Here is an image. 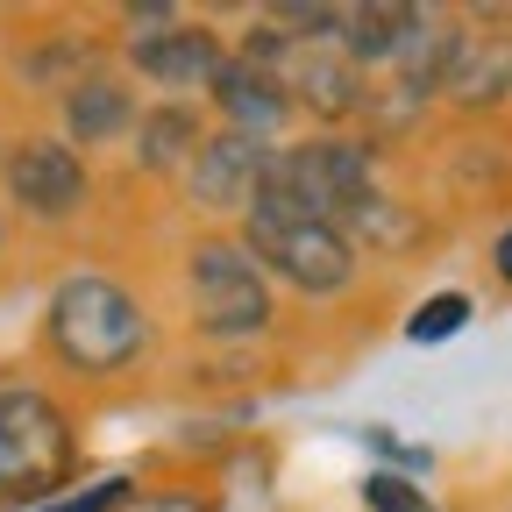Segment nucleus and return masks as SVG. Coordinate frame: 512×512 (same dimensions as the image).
Returning a JSON list of instances; mask_svg holds the SVG:
<instances>
[{"label": "nucleus", "mask_w": 512, "mask_h": 512, "mask_svg": "<svg viewBox=\"0 0 512 512\" xmlns=\"http://www.w3.org/2000/svg\"><path fill=\"white\" fill-rule=\"evenodd\" d=\"M43 356L64 377H79V384L128 377L150 356V313H143V299L121 278L72 271V278H57L50 299H43Z\"/></svg>", "instance_id": "obj_1"}, {"label": "nucleus", "mask_w": 512, "mask_h": 512, "mask_svg": "<svg viewBox=\"0 0 512 512\" xmlns=\"http://www.w3.org/2000/svg\"><path fill=\"white\" fill-rule=\"evenodd\" d=\"M370 143L356 136H306V143H278L271 150V171H264V192H256L249 214H306V221H335L349 228L377 192V171H370Z\"/></svg>", "instance_id": "obj_2"}, {"label": "nucleus", "mask_w": 512, "mask_h": 512, "mask_svg": "<svg viewBox=\"0 0 512 512\" xmlns=\"http://www.w3.org/2000/svg\"><path fill=\"white\" fill-rule=\"evenodd\" d=\"M79 427L43 384H0V512H29L72 491Z\"/></svg>", "instance_id": "obj_3"}, {"label": "nucleus", "mask_w": 512, "mask_h": 512, "mask_svg": "<svg viewBox=\"0 0 512 512\" xmlns=\"http://www.w3.org/2000/svg\"><path fill=\"white\" fill-rule=\"evenodd\" d=\"M185 306L207 342H256L278 320V292L242 235H200L185 249Z\"/></svg>", "instance_id": "obj_4"}, {"label": "nucleus", "mask_w": 512, "mask_h": 512, "mask_svg": "<svg viewBox=\"0 0 512 512\" xmlns=\"http://www.w3.org/2000/svg\"><path fill=\"white\" fill-rule=\"evenodd\" d=\"M242 249L264 264V278L306 292V299H335L356 285V242L335 221H306V214H242Z\"/></svg>", "instance_id": "obj_5"}, {"label": "nucleus", "mask_w": 512, "mask_h": 512, "mask_svg": "<svg viewBox=\"0 0 512 512\" xmlns=\"http://www.w3.org/2000/svg\"><path fill=\"white\" fill-rule=\"evenodd\" d=\"M0 192H8V207L57 228V221H79L86 200H93V171L86 157L64 143V136H43V128H29V136H15L8 150H0Z\"/></svg>", "instance_id": "obj_6"}, {"label": "nucleus", "mask_w": 512, "mask_h": 512, "mask_svg": "<svg viewBox=\"0 0 512 512\" xmlns=\"http://www.w3.org/2000/svg\"><path fill=\"white\" fill-rule=\"evenodd\" d=\"M264 171H271V143L256 136H235V128H214L200 143V157L185 164V200L200 214H249L256 192H264Z\"/></svg>", "instance_id": "obj_7"}, {"label": "nucleus", "mask_w": 512, "mask_h": 512, "mask_svg": "<svg viewBox=\"0 0 512 512\" xmlns=\"http://www.w3.org/2000/svg\"><path fill=\"white\" fill-rule=\"evenodd\" d=\"M207 100L221 107V128H235V136H256V143H271V150H278V136H285L292 114H299L285 72H271V64H256V57H242V50H228L221 79L207 86Z\"/></svg>", "instance_id": "obj_8"}, {"label": "nucleus", "mask_w": 512, "mask_h": 512, "mask_svg": "<svg viewBox=\"0 0 512 512\" xmlns=\"http://www.w3.org/2000/svg\"><path fill=\"white\" fill-rule=\"evenodd\" d=\"M128 64H136V79H150L157 93H207L228 64V43L200 22H171L157 36H128Z\"/></svg>", "instance_id": "obj_9"}, {"label": "nucleus", "mask_w": 512, "mask_h": 512, "mask_svg": "<svg viewBox=\"0 0 512 512\" xmlns=\"http://www.w3.org/2000/svg\"><path fill=\"white\" fill-rule=\"evenodd\" d=\"M285 72V86H292V107L299 114H313V121H349V114H363V100H370V79H363V64L328 36V43H292V57L278 64Z\"/></svg>", "instance_id": "obj_10"}, {"label": "nucleus", "mask_w": 512, "mask_h": 512, "mask_svg": "<svg viewBox=\"0 0 512 512\" xmlns=\"http://www.w3.org/2000/svg\"><path fill=\"white\" fill-rule=\"evenodd\" d=\"M64 100V143H72L79 157L86 150H107V143H121V136H136V121H143V107H136V86H128L121 72H86L72 93H57Z\"/></svg>", "instance_id": "obj_11"}, {"label": "nucleus", "mask_w": 512, "mask_h": 512, "mask_svg": "<svg viewBox=\"0 0 512 512\" xmlns=\"http://www.w3.org/2000/svg\"><path fill=\"white\" fill-rule=\"evenodd\" d=\"M441 100H456V107H470V114L512 100V29H463Z\"/></svg>", "instance_id": "obj_12"}, {"label": "nucleus", "mask_w": 512, "mask_h": 512, "mask_svg": "<svg viewBox=\"0 0 512 512\" xmlns=\"http://www.w3.org/2000/svg\"><path fill=\"white\" fill-rule=\"evenodd\" d=\"M420 22H427V8H406V0H356V8H342L335 43L370 72V64H399V50L420 36Z\"/></svg>", "instance_id": "obj_13"}, {"label": "nucleus", "mask_w": 512, "mask_h": 512, "mask_svg": "<svg viewBox=\"0 0 512 512\" xmlns=\"http://www.w3.org/2000/svg\"><path fill=\"white\" fill-rule=\"evenodd\" d=\"M136 164L150 171V178H178L192 157H200V143H207V128H200V107L192 100H157L143 121H136Z\"/></svg>", "instance_id": "obj_14"}, {"label": "nucleus", "mask_w": 512, "mask_h": 512, "mask_svg": "<svg viewBox=\"0 0 512 512\" xmlns=\"http://www.w3.org/2000/svg\"><path fill=\"white\" fill-rule=\"evenodd\" d=\"M470 313H477L470 292H427V299L406 313V342H413V349H434V342H448V335H463Z\"/></svg>", "instance_id": "obj_15"}, {"label": "nucleus", "mask_w": 512, "mask_h": 512, "mask_svg": "<svg viewBox=\"0 0 512 512\" xmlns=\"http://www.w3.org/2000/svg\"><path fill=\"white\" fill-rule=\"evenodd\" d=\"M128 498H136V477H128V470H107V477L72 484V491H57V498L29 505V512H121Z\"/></svg>", "instance_id": "obj_16"}, {"label": "nucleus", "mask_w": 512, "mask_h": 512, "mask_svg": "<svg viewBox=\"0 0 512 512\" xmlns=\"http://www.w3.org/2000/svg\"><path fill=\"white\" fill-rule=\"evenodd\" d=\"M363 505L370 512H434V498L420 491V477H399V470H370L363 477Z\"/></svg>", "instance_id": "obj_17"}, {"label": "nucleus", "mask_w": 512, "mask_h": 512, "mask_svg": "<svg viewBox=\"0 0 512 512\" xmlns=\"http://www.w3.org/2000/svg\"><path fill=\"white\" fill-rule=\"evenodd\" d=\"M363 448H370V456H384V470H399V477H427V470H434L427 448H420V441H399L392 427H363Z\"/></svg>", "instance_id": "obj_18"}, {"label": "nucleus", "mask_w": 512, "mask_h": 512, "mask_svg": "<svg viewBox=\"0 0 512 512\" xmlns=\"http://www.w3.org/2000/svg\"><path fill=\"white\" fill-rule=\"evenodd\" d=\"M121 512H214V498L192 491V484H164V491H136Z\"/></svg>", "instance_id": "obj_19"}, {"label": "nucleus", "mask_w": 512, "mask_h": 512, "mask_svg": "<svg viewBox=\"0 0 512 512\" xmlns=\"http://www.w3.org/2000/svg\"><path fill=\"white\" fill-rule=\"evenodd\" d=\"M491 271H498V278H505V285H512V228H505V235H498V242H491Z\"/></svg>", "instance_id": "obj_20"}, {"label": "nucleus", "mask_w": 512, "mask_h": 512, "mask_svg": "<svg viewBox=\"0 0 512 512\" xmlns=\"http://www.w3.org/2000/svg\"><path fill=\"white\" fill-rule=\"evenodd\" d=\"M0 249H8V221H0Z\"/></svg>", "instance_id": "obj_21"}]
</instances>
